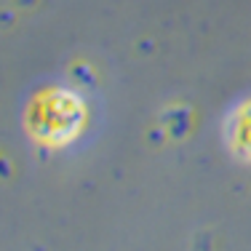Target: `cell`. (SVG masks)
<instances>
[{"label":"cell","instance_id":"1","mask_svg":"<svg viewBox=\"0 0 251 251\" xmlns=\"http://www.w3.org/2000/svg\"><path fill=\"white\" fill-rule=\"evenodd\" d=\"M86 107L67 88H49L38 94L27 110V128L46 147H64L83 131Z\"/></svg>","mask_w":251,"mask_h":251},{"label":"cell","instance_id":"2","mask_svg":"<svg viewBox=\"0 0 251 251\" xmlns=\"http://www.w3.org/2000/svg\"><path fill=\"white\" fill-rule=\"evenodd\" d=\"M235 134L230 136L232 147L241 155H251V104L241 110V121H232Z\"/></svg>","mask_w":251,"mask_h":251}]
</instances>
